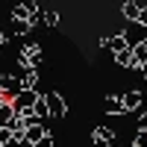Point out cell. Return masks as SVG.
<instances>
[{"mask_svg": "<svg viewBox=\"0 0 147 147\" xmlns=\"http://www.w3.org/2000/svg\"><path fill=\"white\" fill-rule=\"evenodd\" d=\"M41 47L38 44H24V50L18 53V65L21 68H41Z\"/></svg>", "mask_w": 147, "mask_h": 147, "instance_id": "6da1fadb", "label": "cell"}, {"mask_svg": "<svg viewBox=\"0 0 147 147\" xmlns=\"http://www.w3.org/2000/svg\"><path fill=\"white\" fill-rule=\"evenodd\" d=\"M21 91H24L21 77H12V74H3V77H0V94H3V100H15Z\"/></svg>", "mask_w": 147, "mask_h": 147, "instance_id": "7a4b0ae2", "label": "cell"}, {"mask_svg": "<svg viewBox=\"0 0 147 147\" xmlns=\"http://www.w3.org/2000/svg\"><path fill=\"white\" fill-rule=\"evenodd\" d=\"M44 100H47V109H50V118H65L68 115V103L59 91H41Z\"/></svg>", "mask_w": 147, "mask_h": 147, "instance_id": "3957f363", "label": "cell"}, {"mask_svg": "<svg viewBox=\"0 0 147 147\" xmlns=\"http://www.w3.org/2000/svg\"><path fill=\"white\" fill-rule=\"evenodd\" d=\"M124 35H127V44H129V47L144 44V41H147V27H144L141 21H129V27L124 30Z\"/></svg>", "mask_w": 147, "mask_h": 147, "instance_id": "277c9868", "label": "cell"}, {"mask_svg": "<svg viewBox=\"0 0 147 147\" xmlns=\"http://www.w3.org/2000/svg\"><path fill=\"white\" fill-rule=\"evenodd\" d=\"M38 97H41V91H35V88H24L15 100H12V106H15V112H21V109H32L35 103H38Z\"/></svg>", "mask_w": 147, "mask_h": 147, "instance_id": "5b68a950", "label": "cell"}, {"mask_svg": "<svg viewBox=\"0 0 147 147\" xmlns=\"http://www.w3.org/2000/svg\"><path fill=\"white\" fill-rule=\"evenodd\" d=\"M124 91H109L106 94V103H103V109H106V115H127V109H124V97H121Z\"/></svg>", "mask_w": 147, "mask_h": 147, "instance_id": "8992f818", "label": "cell"}, {"mask_svg": "<svg viewBox=\"0 0 147 147\" xmlns=\"http://www.w3.org/2000/svg\"><path fill=\"white\" fill-rule=\"evenodd\" d=\"M35 9H41L35 0H24V3H18L15 9H12V21H30V15Z\"/></svg>", "mask_w": 147, "mask_h": 147, "instance_id": "52a82bcc", "label": "cell"}, {"mask_svg": "<svg viewBox=\"0 0 147 147\" xmlns=\"http://www.w3.org/2000/svg\"><path fill=\"white\" fill-rule=\"evenodd\" d=\"M115 65H118V68L138 71V62H136V56H132V47H124V50H118V53H115Z\"/></svg>", "mask_w": 147, "mask_h": 147, "instance_id": "ba28073f", "label": "cell"}, {"mask_svg": "<svg viewBox=\"0 0 147 147\" xmlns=\"http://www.w3.org/2000/svg\"><path fill=\"white\" fill-rule=\"evenodd\" d=\"M115 132L109 127H94V147H112Z\"/></svg>", "mask_w": 147, "mask_h": 147, "instance_id": "9c48e42d", "label": "cell"}, {"mask_svg": "<svg viewBox=\"0 0 147 147\" xmlns=\"http://www.w3.org/2000/svg\"><path fill=\"white\" fill-rule=\"evenodd\" d=\"M121 97H124L127 115H132V112H138V109H141V91H124Z\"/></svg>", "mask_w": 147, "mask_h": 147, "instance_id": "30bf717a", "label": "cell"}, {"mask_svg": "<svg viewBox=\"0 0 147 147\" xmlns=\"http://www.w3.org/2000/svg\"><path fill=\"white\" fill-rule=\"evenodd\" d=\"M141 0H127L124 6H121V15H124L127 21H138V15H141Z\"/></svg>", "mask_w": 147, "mask_h": 147, "instance_id": "8fae6325", "label": "cell"}, {"mask_svg": "<svg viewBox=\"0 0 147 147\" xmlns=\"http://www.w3.org/2000/svg\"><path fill=\"white\" fill-rule=\"evenodd\" d=\"M21 82H24V88H38V68H24Z\"/></svg>", "mask_w": 147, "mask_h": 147, "instance_id": "7c38bea8", "label": "cell"}, {"mask_svg": "<svg viewBox=\"0 0 147 147\" xmlns=\"http://www.w3.org/2000/svg\"><path fill=\"white\" fill-rule=\"evenodd\" d=\"M32 112H35V118H38V121H44V124H47V118H50V109H47V100H44V94L38 97V103L32 106Z\"/></svg>", "mask_w": 147, "mask_h": 147, "instance_id": "4fadbf2b", "label": "cell"}, {"mask_svg": "<svg viewBox=\"0 0 147 147\" xmlns=\"http://www.w3.org/2000/svg\"><path fill=\"white\" fill-rule=\"evenodd\" d=\"M124 47H129V44H127V35H124V32H118V35H109V50H112V53L124 50Z\"/></svg>", "mask_w": 147, "mask_h": 147, "instance_id": "5bb4252c", "label": "cell"}, {"mask_svg": "<svg viewBox=\"0 0 147 147\" xmlns=\"http://www.w3.org/2000/svg\"><path fill=\"white\" fill-rule=\"evenodd\" d=\"M30 30H32L30 21H12V30H9V32H12V35H27Z\"/></svg>", "mask_w": 147, "mask_h": 147, "instance_id": "9a60e30c", "label": "cell"}, {"mask_svg": "<svg viewBox=\"0 0 147 147\" xmlns=\"http://www.w3.org/2000/svg\"><path fill=\"white\" fill-rule=\"evenodd\" d=\"M132 56H136V62H138V68L147 62V44H136L132 47Z\"/></svg>", "mask_w": 147, "mask_h": 147, "instance_id": "2e32d148", "label": "cell"}, {"mask_svg": "<svg viewBox=\"0 0 147 147\" xmlns=\"http://www.w3.org/2000/svg\"><path fill=\"white\" fill-rule=\"evenodd\" d=\"M59 24V12L56 9H44V27H56Z\"/></svg>", "mask_w": 147, "mask_h": 147, "instance_id": "e0dca14e", "label": "cell"}, {"mask_svg": "<svg viewBox=\"0 0 147 147\" xmlns=\"http://www.w3.org/2000/svg\"><path fill=\"white\" fill-rule=\"evenodd\" d=\"M30 24H32V27H44V9H35L30 15Z\"/></svg>", "mask_w": 147, "mask_h": 147, "instance_id": "ac0fdd59", "label": "cell"}, {"mask_svg": "<svg viewBox=\"0 0 147 147\" xmlns=\"http://www.w3.org/2000/svg\"><path fill=\"white\" fill-rule=\"evenodd\" d=\"M35 147H53V132H50V129H47V132H44V136H41L38 141H35Z\"/></svg>", "mask_w": 147, "mask_h": 147, "instance_id": "d6986e66", "label": "cell"}, {"mask_svg": "<svg viewBox=\"0 0 147 147\" xmlns=\"http://www.w3.org/2000/svg\"><path fill=\"white\" fill-rule=\"evenodd\" d=\"M132 144H138V147H147V129H138V132H136V138H132Z\"/></svg>", "mask_w": 147, "mask_h": 147, "instance_id": "ffe728a7", "label": "cell"}, {"mask_svg": "<svg viewBox=\"0 0 147 147\" xmlns=\"http://www.w3.org/2000/svg\"><path fill=\"white\" fill-rule=\"evenodd\" d=\"M138 129H147V112L138 109Z\"/></svg>", "mask_w": 147, "mask_h": 147, "instance_id": "44dd1931", "label": "cell"}, {"mask_svg": "<svg viewBox=\"0 0 147 147\" xmlns=\"http://www.w3.org/2000/svg\"><path fill=\"white\" fill-rule=\"evenodd\" d=\"M9 38H12V32H3V30H0V47H3Z\"/></svg>", "mask_w": 147, "mask_h": 147, "instance_id": "7402d4cb", "label": "cell"}, {"mask_svg": "<svg viewBox=\"0 0 147 147\" xmlns=\"http://www.w3.org/2000/svg\"><path fill=\"white\" fill-rule=\"evenodd\" d=\"M138 21H141V24H144V27H147V6L141 9V15H138Z\"/></svg>", "mask_w": 147, "mask_h": 147, "instance_id": "603a6c76", "label": "cell"}, {"mask_svg": "<svg viewBox=\"0 0 147 147\" xmlns=\"http://www.w3.org/2000/svg\"><path fill=\"white\" fill-rule=\"evenodd\" d=\"M138 71H141V80H147V62H144V65H141Z\"/></svg>", "mask_w": 147, "mask_h": 147, "instance_id": "cb8c5ba5", "label": "cell"}, {"mask_svg": "<svg viewBox=\"0 0 147 147\" xmlns=\"http://www.w3.org/2000/svg\"><path fill=\"white\" fill-rule=\"evenodd\" d=\"M141 112H147V106H141Z\"/></svg>", "mask_w": 147, "mask_h": 147, "instance_id": "d4e9b609", "label": "cell"}, {"mask_svg": "<svg viewBox=\"0 0 147 147\" xmlns=\"http://www.w3.org/2000/svg\"><path fill=\"white\" fill-rule=\"evenodd\" d=\"M0 147H6V144H3V141H0Z\"/></svg>", "mask_w": 147, "mask_h": 147, "instance_id": "484cf974", "label": "cell"}, {"mask_svg": "<svg viewBox=\"0 0 147 147\" xmlns=\"http://www.w3.org/2000/svg\"><path fill=\"white\" fill-rule=\"evenodd\" d=\"M0 100H3V94H0Z\"/></svg>", "mask_w": 147, "mask_h": 147, "instance_id": "4316f807", "label": "cell"}, {"mask_svg": "<svg viewBox=\"0 0 147 147\" xmlns=\"http://www.w3.org/2000/svg\"><path fill=\"white\" fill-rule=\"evenodd\" d=\"M132 147H138V144H132Z\"/></svg>", "mask_w": 147, "mask_h": 147, "instance_id": "83f0119b", "label": "cell"}]
</instances>
